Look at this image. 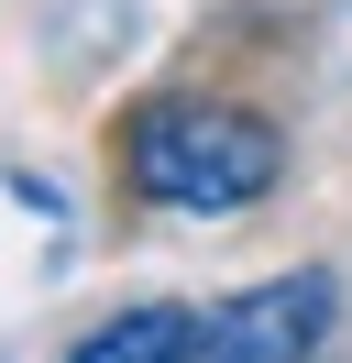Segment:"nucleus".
Segmentation results:
<instances>
[{
	"instance_id": "obj_2",
	"label": "nucleus",
	"mask_w": 352,
	"mask_h": 363,
	"mask_svg": "<svg viewBox=\"0 0 352 363\" xmlns=\"http://www.w3.org/2000/svg\"><path fill=\"white\" fill-rule=\"evenodd\" d=\"M330 319H341V286L319 264H297V275H264V286L198 308V330H209V363H308L330 341Z\"/></svg>"
},
{
	"instance_id": "obj_3",
	"label": "nucleus",
	"mask_w": 352,
	"mask_h": 363,
	"mask_svg": "<svg viewBox=\"0 0 352 363\" xmlns=\"http://www.w3.org/2000/svg\"><path fill=\"white\" fill-rule=\"evenodd\" d=\"M66 363H209V330H198V308H165V297H154V308L99 319Z\"/></svg>"
},
{
	"instance_id": "obj_1",
	"label": "nucleus",
	"mask_w": 352,
	"mask_h": 363,
	"mask_svg": "<svg viewBox=\"0 0 352 363\" xmlns=\"http://www.w3.org/2000/svg\"><path fill=\"white\" fill-rule=\"evenodd\" d=\"M121 177L154 209H176V220H231V209L275 199L286 143L242 99H143L121 121Z\"/></svg>"
}]
</instances>
